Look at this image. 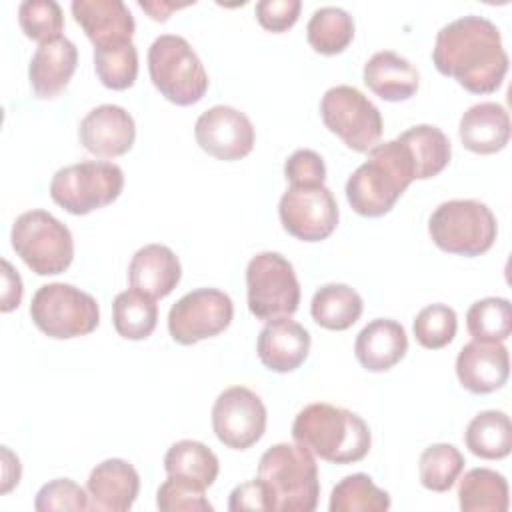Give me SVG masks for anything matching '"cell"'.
Returning a JSON list of instances; mask_svg holds the SVG:
<instances>
[{"mask_svg": "<svg viewBox=\"0 0 512 512\" xmlns=\"http://www.w3.org/2000/svg\"><path fill=\"white\" fill-rule=\"evenodd\" d=\"M284 176L290 186H322L326 180V164L314 150L300 148L284 162Z\"/></svg>", "mask_w": 512, "mask_h": 512, "instance_id": "41", "label": "cell"}, {"mask_svg": "<svg viewBox=\"0 0 512 512\" xmlns=\"http://www.w3.org/2000/svg\"><path fill=\"white\" fill-rule=\"evenodd\" d=\"M78 64V48L66 36L40 44L28 66V80L34 94L52 100L70 84Z\"/></svg>", "mask_w": 512, "mask_h": 512, "instance_id": "21", "label": "cell"}, {"mask_svg": "<svg viewBox=\"0 0 512 512\" xmlns=\"http://www.w3.org/2000/svg\"><path fill=\"white\" fill-rule=\"evenodd\" d=\"M148 72L154 88L176 106H192L208 90V74L190 42L162 34L148 48Z\"/></svg>", "mask_w": 512, "mask_h": 512, "instance_id": "5", "label": "cell"}, {"mask_svg": "<svg viewBox=\"0 0 512 512\" xmlns=\"http://www.w3.org/2000/svg\"><path fill=\"white\" fill-rule=\"evenodd\" d=\"M306 38L318 54H340L354 38V18L344 8L322 6L312 12L306 26Z\"/></svg>", "mask_w": 512, "mask_h": 512, "instance_id": "32", "label": "cell"}, {"mask_svg": "<svg viewBox=\"0 0 512 512\" xmlns=\"http://www.w3.org/2000/svg\"><path fill=\"white\" fill-rule=\"evenodd\" d=\"M414 338L422 348L440 350L448 346L458 330V318L448 304H430L414 318Z\"/></svg>", "mask_w": 512, "mask_h": 512, "instance_id": "37", "label": "cell"}, {"mask_svg": "<svg viewBox=\"0 0 512 512\" xmlns=\"http://www.w3.org/2000/svg\"><path fill=\"white\" fill-rule=\"evenodd\" d=\"M456 376L472 394L500 390L510 376V356L502 342L472 340L456 356Z\"/></svg>", "mask_w": 512, "mask_h": 512, "instance_id": "17", "label": "cell"}, {"mask_svg": "<svg viewBox=\"0 0 512 512\" xmlns=\"http://www.w3.org/2000/svg\"><path fill=\"white\" fill-rule=\"evenodd\" d=\"M410 154L416 180L438 176L450 162L452 146L448 136L432 124H418L404 130L398 138Z\"/></svg>", "mask_w": 512, "mask_h": 512, "instance_id": "26", "label": "cell"}, {"mask_svg": "<svg viewBox=\"0 0 512 512\" xmlns=\"http://www.w3.org/2000/svg\"><path fill=\"white\" fill-rule=\"evenodd\" d=\"M414 166L406 146L398 140L376 144L368 158L346 182V200L350 208L366 218L388 214L398 198L412 184Z\"/></svg>", "mask_w": 512, "mask_h": 512, "instance_id": "3", "label": "cell"}, {"mask_svg": "<svg viewBox=\"0 0 512 512\" xmlns=\"http://www.w3.org/2000/svg\"><path fill=\"white\" fill-rule=\"evenodd\" d=\"M466 448L484 460L506 458L512 450V422L502 410L478 412L464 432Z\"/></svg>", "mask_w": 512, "mask_h": 512, "instance_id": "29", "label": "cell"}, {"mask_svg": "<svg viewBox=\"0 0 512 512\" xmlns=\"http://www.w3.org/2000/svg\"><path fill=\"white\" fill-rule=\"evenodd\" d=\"M310 344L308 330L290 316H284L264 324L256 340V352L268 370L286 374L304 364Z\"/></svg>", "mask_w": 512, "mask_h": 512, "instance_id": "19", "label": "cell"}, {"mask_svg": "<svg viewBox=\"0 0 512 512\" xmlns=\"http://www.w3.org/2000/svg\"><path fill=\"white\" fill-rule=\"evenodd\" d=\"M22 300V280L8 260H2V312H12Z\"/></svg>", "mask_w": 512, "mask_h": 512, "instance_id": "44", "label": "cell"}, {"mask_svg": "<svg viewBox=\"0 0 512 512\" xmlns=\"http://www.w3.org/2000/svg\"><path fill=\"white\" fill-rule=\"evenodd\" d=\"M300 0H260L256 4V20L268 32H284L292 28L300 16Z\"/></svg>", "mask_w": 512, "mask_h": 512, "instance_id": "42", "label": "cell"}, {"mask_svg": "<svg viewBox=\"0 0 512 512\" xmlns=\"http://www.w3.org/2000/svg\"><path fill=\"white\" fill-rule=\"evenodd\" d=\"M204 492L206 488L190 480L168 476L156 492V506L160 512H212Z\"/></svg>", "mask_w": 512, "mask_h": 512, "instance_id": "39", "label": "cell"}, {"mask_svg": "<svg viewBox=\"0 0 512 512\" xmlns=\"http://www.w3.org/2000/svg\"><path fill=\"white\" fill-rule=\"evenodd\" d=\"M228 510L240 512V510H262V512H276L274 496L264 480L254 478L244 484H238L230 492Z\"/></svg>", "mask_w": 512, "mask_h": 512, "instance_id": "43", "label": "cell"}, {"mask_svg": "<svg viewBox=\"0 0 512 512\" xmlns=\"http://www.w3.org/2000/svg\"><path fill=\"white\" fill-rule=\"evenodd\" d=\"M124 188V172L106 160H86L56 170L50 180L52 200L68 214L84 216L112 204Z\"/></svg>", "mask_w": 512, "mask_h": 512, "instance_id": "9", "label": "cell"}, {"mask_svg": "<svg viewBox=\"0 0 512 512\" xmlns=\"http://www.w3.org/2000/svg\"><path fill=\"white\" fill-rule=\"evenodd\" d=\"M266 406L246 386H230L218 394L212 406V428L216 438L232 448L246 450L266 432Z\"/></svg>", "mask_w": 512, "mask_h": 512, "instance_id": "14", "label": "cell"}, {"mask_svg": "<svg viewBox=\"0 0 512 512\" xmlns=\"http://www.w3.org/2000/svg\"><path fill=\"white\" fill-rule=\"evenodd\" d=\"M364 310L362 296L348 284H324L320 286L310 302V314L314 322L326 330H348L352 328Z\"/></svg>", "mask_w": 512, "mask_h": 512, "instance_id": "27", "label": "cell"}, {"mask_svg": "<svg viewBox=\"0 0 512 512\" xmlns=\"http://www.w3.org/2000/svg\"><path fill=\"white\" fill-rule=\"evenodd\" d=\"M320 116L324 126L354 152H368L382 136L380 110L354 86L328 88L320 100Z\"/></svg>", "mask_w": 512, "mask_h": 512, "instance_id": "11", "label": "cell"}, {"mask_svg": "<svg viewBox=\"0 0 512 512\" xmlns=\"http://www.w3.org/2000/svg\"><path fill=\"white\" fill-rule=\"evenodd\" d=\"M292 438L332 464L360 462L372 446L370 428L356 412L326 402L308 404L296 414Z\"/></svg>", "mask_w": 512, "mask_h": 512, "instance_id": "2", "label": "cell"}, {"mask_svg": "<svg viewBox=\"0 0 512 512\" xmlns=\"http://www.w3.org/2000/svg\"><path fill=\"white\" fill-rule=\"evenodd\" d=\"M432 62L472 94L496 92L508 72V54L498 26L484 16H462L436 34Z\"/></svg>", "mask_w": 512, "mask_h": 512, "instance_id": "1", "label": "cell"}, {"mask_svg": "<svg viewBox=\"0 0 512 512\" xmlns=\"http://www.w3.org/2000/svg\"><path fill=\"white\" fill-rule=\"evenodd\" d=\"M248 310L270 322L292 316L300 304V282L294 266L278 252H260L246 266Z\"/></svg>", "mask_w": 512, "mask_h": 512, "instance_id": "10", "label": "cell"}, {"mask_svg": "<svg viewBox=\"0 0 512 512\" xmlns=\"http://www.w3.org/2000/svg\"><path fill=\"white\" fill-rule=\"evenodd\" d=\"M194 2H170V0H138V6L156 22H166L174 10L186 8Z\"/></svg>", "mask_w": 512, "mask_h": 512, "instance_id": "46", "label": "cell"}, {"mask_svg": "<svg viewBox=\"0 0 512 512\" xmlns=\"http://www.w3.org/2000/svg\"><path fill=\"white\" fill-rule=\"evenodd\" d=\"M234 318L232 298L218 288H196L184 294L168 312V332L174 342L192 346L224 332Z\"/></svg>", "mask_w": 512, "mask_h": 512, "instance_id": "12", "label": "cell"}, {"mask_svg": "<svg viewBox=\"0 0 512 512\" xmlns=\"http://www.w3.org/2000/svg\"><path fill=\"white\" fill-rule=\"evenodd\" d=\"M90 510L126 512L134 506L140 492L136 468L122 458H108L96 464L86 480Z\"/></svg>", "mask_w": 512, "mask_h": 512, "instance_id": "18", "label": "cell"}, {"mask_svg": "<svg viewBox=\"0 0 512 512\" xmlns=\"http://www.w3.org/2000/svg\"><path fill=\"white\" fill-rule=\"evenodd\" d=\"M94 70L110 90H126L138 76V50L132 42L94 48Z\"/></svg>", "mask_w": 512, "mask_h": 512, "instance_id": "36", "label": "cell"}, {"mask_svg": "<svg viewBox=\"0 0 512 512\" xmlns=\"http://www.w3.org/2000/svg\"><path fill=\"white\" fill-rule=\"evenodd\" d=\"M194 138L206 154L224 162H234L252 152L256 132L244 112L218 104L198 116Z\"/></svg>", "mask_w": 512, "mask_h": 512, "instance_id": "15", "label": "cell"}, {"mask_svg": "<svg viewBox=\"0 0 512 512\" xmlns=\"http://www.w3.org/2000/svg\"><path fill=\"white\" fill-rule=\"evenodd\" d=\"M364 84L386 102L410 100L420 86L418 70L404 56L380 50L368 58L362 72Z\"/></svg>", "mask_w": 512, "mask_h": 512, "instance_id": "25", "label": "cell"}, {"mask_svg": "<svg viewBox=\"0 0 512 512\" xmlns=\"http://www.w3.org/2000/svg\"><path fill=\"white\" fill-rule=\"evenodd\" d=\"M164 470L168 476L190 480L202 488H210L220 472L216 454L198 440H178L164 454Z\"/></svg>", "mask_w": 512, "mask_h": 512, "instance_id": "30", "label": "cell"}, {"mask_svg": "<svg viewBox=\"0 0 512 512\" xmlns=\"http://www.w3.org/2000/svg\"><path fill=\"white\" fill-rule=\"evenodd\" d=\"M282 228L302 240H326L338 226V204L330 188L322 186H288L278 202Z\"/></svg>", "mask_w": 512, "mask_h": 512, "instance_id": "13", "label": "cell"}, {"mask_svg": "<svg viewBox=\"0 0 512 512\" xmlns=\"http://www.w3.org/2000/svg\"><path fill=\"white\" fill-rule=\"evenodd\" d=\"M20 474H22V468H20L18 456L12 454L8 446H2V488H0V494L10 492L20 482Z\"/></svg>", "mask_w": 512, "mask_h": 512, "instance_id": "45", "label": "cell"}, {"mask_svg": "<svg viewBox=\"0 0 512 512\" xmlns=\"http://www.w3.org/2000/svg\"><path fill=\"white\" fill-rule=\"evenodd\" d=\"M258 478L274 496L276 512H312L318 506L320 482L314 454L300 444L270 446L258 462Z\"/></svg>", "mask_w": 512, "mask_h": 512, "instance_id": "4", "label": "cell"}, {"mask_svg": "<svg viewBox=\"0 0 512 512\" xmlns=\"http://www.w3.org/2000/svg\"><path fill=\"white\" fill-rule=\"evenodd\" d=\"M70 8L94 48L132 42L136 22L122 0H74Z\"/></svg>", "mask_w": 512, "mask_h": 512, "instance_id": "20", "label": "cell"}, {"mask_svg": "<svg viewBox=\"0 0 512 512\" xmlns=\"http://www.w3.org/2000/svg\"><path fill=\"white\" fill-rule=\"evenodd\" d=\"M30 318L48 338L68 340L94 332L100 322V308L92 294L72 284L52 282L34 292Z\"/></svg>", "mask_w": 512, "mask_h": 512, "instance_id": "8", "label": "cell"}, {"mask_svg": "<svg viewBox=\"0 0 512 512\" xmlns=\"http://www.w3.org/2000/svg\"><path fill=\"white\" fill-rule=\"evenodd\" d=\"M458 134L466 150L474 154H496L510 140V116L502 104H474L462 114Z\"/></svg>", "mask_w": 512, "mask_h": 512, "instance_id": "24", "label": "cell"}, {"mask_svg": "<svg viewBox=\"0 0 512 512\" xmlns=\"http://www.w3.org/2000/svg\"><path fill=\"white\" fill-rule=\"evenodd\" d=\"M12 248L38 276L68 270L74 260V240L66 224L46 210L22 212L10 232Z\"/></svg>", "mask_w": 512, "mask_h": 512, "instance_id": "7", "label": "cell"}, {"mask_svg": "<svg viewBox=\"0 0 512 512\" xmlns=\"http://www.w3.org/2000/svg\"><path fill=\"white\" fill-rule=\"evenodd\" d=\"M18 24L26 38L44 44L62 36L64 14L54 0H26L18 6Z\"/></svg>", "mask_w": 512, "mask_h": 512, "instance_id": "38", "label": "cell"}, {"mask_svg": "<svg viewBox=\"0 0 512 512\" xmlns=\"http://www.w3.org/2000/svg\"><path fill=\"white\" fill-rule=\"evenodd\" d=\"M466 328L474 340L504 342L512 332V304L508 298L476 300L466 312Z\"/></svg>", "mask_w": 512, "mask_h": 512, "instance_id": "34", "label": "cell"}, {"mask_svg": "<svg viewBox=\"0 0 512 512\" xmlns=\"http://www.w3.org/2000/svg\"><path fill=\"white\" fill-rule=\"evenodd\" d=\"M34 508L38 512H54V510H90V500L88 492L78 486L70 478H56L46 482L36 498H34Z\"/></svg>", "mask_w": 512, "mask_h": 512, "instance_id": "40", "label": "cell"}, {"mask_svg": "<svg viewBox=\"0 0 512 512\" xmlns=\"http://www.w3.org/2000/svg\"><path fill=\"white\" fill-rule=\"evenodd\" d=\"M408 352V336L400 322L376 318L356 336L354 354L368 372H386L394 368Z\"/></svg>", "mask_w": 512, "mask_h": 512, "instance_id": "22", "label": "cell"}, {"mask_svg": "<svg viewBox=\"0 0 512 512\" xmlns=\"http://www.w3.org/2000/svg\"><path fill=\"white\" fill-rule=\"evenodd\" d=\"M330 512H386L390 494L364 472L344 476L330 494Z\"/></svg>", "mask_w": 512, "mask_h": 512, "instance_id": "33", "label": "cell"}, {"mask_svg": "<svg viewBox=\"0 0 512 512\" xmlns=\"http://www.w3.org/2000/svg\"><path fill=\"white\" fill-rule=\"evenodd\" d=\"M458 504L462 512H506L510 506L508 482L496 470L472 468L458 484Z\"/></svg>", "mask_w": 512, "mask_h": 512, "instance_id": "28", "label": "cell"}, {"mask_svg": "<svg viewBox=\"0 0 512 512\" xmlns=\"http://www.w3.org/2000/svg\"><path fill=\"white\" fill-rule=\"evenodd\" d=\"M78 138L90 154L116 158L132 148L136 140V124L126 108L118 104H102L82 118Z\"/></svg>", "mask_w": 512, "mask_h": 512, "instance_id": "16", "label": "cell"}, {"mask_svg": "<svg viewBox=\"0 0 512 512\" xmlns=\"http://www.w3.org/2000/svg\"><path fill=\"white\" fill-rule=\"evenodd\" d=\"M114 330L126 340H146L158 324V304L140 290H124L112 302Z\"/></svg>", "mask_w": 512, "mask_h": 512, "instance_id": "31", "label": "cell"}, {"mask_svg": "<svg viewBox=\"0 0 512 512\" xmlns=\"http://www.w3.org/2000/svg\"><path fill=\"white\" fill-rule=\"evenodd\" d=\"M428 234L440 250L474 258L494 246L498 222L480 200H448L432 212Z\"/></svg>", "mask_w": 512, "mask_h": 512, "instance_id": "6", "label": "cell"}, {"mask_svg": "<svg viewBox=\"0 0 512 512\" xmlns=\"http://www.w3.org/2000/svg\"><path fill=\"white\" fill-rule=\"evenodd\" d=\"M464 464V456L454 444H432L424 448L418 460L420 484L432 492H446L462 474Z\"/></svg>", "mask_w": 512, "mask_h": 512, "instance_id": "35", "label": "cell"}, {"mask_svg": "<svg viewBox=\"0 0 512 512\" xmlns=\"http://www.w3.org/2000/svg\"><path fill=\"white\" fill-rule=\"evenodd\" d=\"M180 278V260L164 244H146L138 248L128 264L130 286L154 300L166 298L178 286Z\"/></svg>", "mask_w": 512, "mask_h": 512, "instance_id": "23", "label": "cell"}]
</instances>
